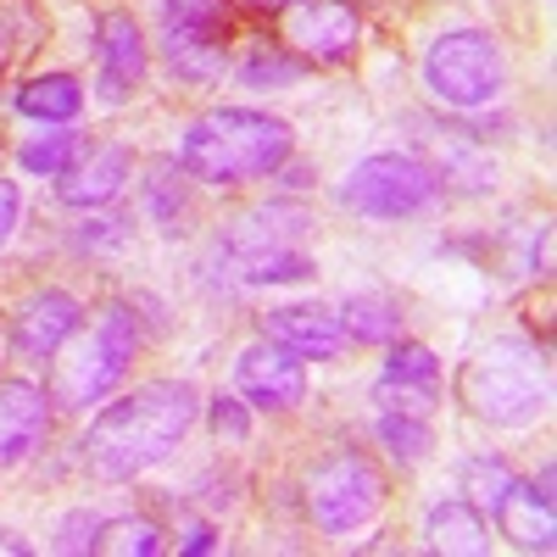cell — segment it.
Returning a JSON list of instances; mask_svg holds the SVG:
<instances>
[{"label":"cell","mask_w":557,"mask_h":557,"mask_svg":"<svg viewBox=\"0 0 557 557\" xmlns=\"http://www.w3.org/2000/svg\"><path fill=\"white\" fill-rule=\"evenodd\" d=\"M196 412H201V396H196L190 380H151V385L128 391L123 401L101 407V418L78 441L84 469L107 485H123L134 474L157 469V462H168L178 451V441L190 435Z\"/></svg>","instance_id":"1"},{"label":"cell","mask_w":557,"mask_h":557,"mask_svg":"<svg viewBox=\"0 0 557 557\" xmlns=\"http://www.w3.org/2000/svg\"><path fill=\"white\" fill-rule=\"evenodd\" d=\"M173 162L184 168V178L218 184V190L223 184L273 178L290 162V123L251 107H218V112H201L196 123H184Z\"/></svg>","instance_id":"2"},{"label":"cell","mask_w":557,"mask_h":557,"mask_svg":"<svg viewBox=\"0 0 557 557\" xmlns=\"http://www.w3.org/2000/svg\"><path fill=\"white\" fill-rule=\"evenodd\" d=\"M457 401L469 407L480 424L496 430H524L552 407V380L546 357L524 341H491L480 357L462 362L457 374Z\"/></svg>","instance_id":"3"},{"label":"cell","mask_w":557,"mask_h":557,"mask_svg":"<svg viewBox=\"0 0 557 557\" xmlns=\"http://www.w3.org/2000/svg\"><path fill=\"white\" fill-rule=\"evenodd\" d=\"M134 351H139L134 307L112 301V307H101V318L89 323V330H73L51 351V385H45V396H51L57 407H67V412L96 407V401H107L123 385Z\"/></svg>","instance_id":"4"},{"label":"cell","mask_w":557,"mask_h":557,"mask_svg":"<svg viewBox=\"0 0 557 557\" xmlns=\"http://www.w3.org/2000/svg\"><path fill=\"white\" fill-rule=\"evenodd\" d=\"M307 235H312V218L301 207L273 201L228 228L223 251L235 262L240 285H301V278H312V257L301 251Z\"/></svg>","instance_id":"5"},{"label":"cell","mask_w":557,"mask_h":557,"mask_svg":"<svg viewBox=\"0 0 557 557\" xmlns=\"http://www.w3.org/2000/svg\"><path fill=\"white\" fill-rule=\"evenodd\" d=\"M441 201H446V184L412 151H374L341 178V207L357 218H380V223L435 212Z\"/></svg>","instance_id":"6"},{"label":"cell","mask_w":557,"mask_h":557,"mask_svg":"<svg viewBox=\"0 0 557 557\" xmlns=\"http://www.w3.org/2000/svg\"><path fill=\"white\" fill-rule=\"evenodd\" d=\"M424 89L441 107L480 112L507 89V57L485 28H446L424 51Z\"/></svg>","instance_id":"7"},{"label":"cell","mask_w":557,"mask_h":557,"mask_svg":"<svg viewBox=\"0 0 557 557\" xmlns=\"http://www.w3.org/2000/svg\"><path fill=\"white\" fill-rule=\"evenodd\" d=\"M385 507V474L380 462L357 451V446H341L323 462H312L307 474V513L323 535H357L362 524H374V513Z\"/></svg>","instance_id":"8"},{"label":"cell","mask_w":557,"mask_h":557,"mask_svg":"<svg viewBox=\"0 0 557 557\" xmlns=\"http://www.w3.org/2000/svg\"><path fill=\"white\" fill-rule=\"evenodd\" d=\"M235 391L246 407H262V412H285L307 396V368L296 351H285L278 341H257L235 357Z\"/></svg>","instance_id":"9"},{"label":"cell","mask_w":557,"mask_h":557,"mask_svg":"<svg viewBox=\"0 0 557 557\" xmlns=\"http://www.w3.org/2000/svg\"><path fill=\"white\" fill-rule=\"evenodd\" d=\"M357 12L346 0H296L290 17H285V39H290V57L318 62V67H335L357 51Z\"/></svg>","instance_id":"10"},{"label":"cell","mask_w":557,"mask_h":557,"mask_svg":"<svg viewBox=\"0 0 557 557\" xmlns=\"http://www.w3.org/2000/svg\"><path fill=\"white\" fill-rule=\"evenodd\" d=\"M262 341H278L296 357H312V362H335L346 351V330L330 307H307V301H290V307H268L262 312Z\"/></svg>","instance_id":"11"},{"label":"cell","mask_w":557,"mask_h":557,"mask_svg":"<svg viewBox=\"0 0 557 557\" xmlns=\"http://www.w3.org/2000/svg\"><path fill=\"white\" fill-rule=\"evenodd\" d=\"M96 57H101V78H96L101 101H107V107H123V101L134 96V84L146 78V39H139L134 17L107 12V17L96 23Z\"/></svg>","instance_id":"12"},{"label":"cell","mask_w":557,"mask_h":557,"mask_svg":"<svg viewBox=\"0 0 557 557\" xmlns=\"http://www.w3.org/2000/svg\"><path fill=\"white\" fill-rule=\"evenodd\" d=\"M51 430V396L28 380H0V469H17Z\"/></svg>","instance_id":"13"},{"label":"cell","mask_w":557,"mask_h":557,"mask_svg":"<svg viewBox=\"0 0 557 557\" xmlns=\"http://www.w3.org/2000/svg\"><path fill=\"white\" fill-rule=\"evenodd\" d=\"M84 323V312H78V301L67 296V290H39V296H28L23 307H17V318H12V351L17 357H34V362H45L51 357L73 330Z\"/></svg>","instance_id":"14"},{"label":"cell","mask_w":557,"mask_h":557,"mask_svg":"<svg viewBox=\"0 0 557 557\" xmlns=\"http://www.w3.org/2000/svg\"><path fill=\"white\" fill-rule=\"evenodd\" d=\"M128 173H134V157L123 146H89L57 173V196L67 207H107L112 196H123Z\"/></svg>","instance_id":"15"},{"label":"cell","mask_w":557,"mask_h":557,"mask_svg":"<svg viewBox=\"0 0 557 557\" xmlns=\"http://www.w3.org/2000/svg\"><path fill=\"white\" fill-rule=\"evenodd\" d=\"M496 513V524H502V535L513 541L519 552H552L557 546V519H552V496H541L535 485H524V480H513L502 491V502L491 507Z\"/></svg>","instance_id":"16"},{"label":"cell","mask_w":557,"mask_h":557,"mask_svg":"<svg viewBox=\"0 0 557 557\" xmlns=\"http://www.w3.org/2000/svg\"><path fill=\"white\" fill-rule=\"evenodd\" d=\"M424 541L430 552H451V557H485L491 552V530L485 513L469 496H446L424 513Z\"/></svg>","instance_id":"17"},{"label":"cell","mask_w":557,"mask_h":557,"mask_svg":"<svg viewBox=\"0 0 557 557\" xmlns=\"http://www.w3.org/2000/svg\"><path fill=\"white\" fill-rule=\"evenodd\" d=\"M162 45H223L228 0H162Z\"/></svg>","instance_id":"18"},{"label":"cell","mask_w":557,"mask_h":557,"mask_svg":"<svg viewBox=\"0 0 557 557\" xmlns=\"http://www.w3.org/2000/svg\"><path fill=\"white\" fill-rule=\"evenodd\" d=\"M17 112L34 123H73L84 112V84L73 73H45L17 89Z\"/></svg>","instance_id":"19"},{"label":"cell","mask_w":557,"mask_h":557,"mask_svg":"<svg viewBox=\"0 0 557 557\" xmlns=\"http://www.w3.org/2000/svg\"><path fill=\"white\" fill-rule=\"evenodd\" d=\"M341 312H346L341 330L357 346H391V341H401V307L391 296H351Z\"/></svg>","instance_id":"20"},{"label":"cell","mask_w":557,"mask_h":557,"mask_svg":"<svg viewBox=\"0 0 557 557\" xmlns=\"http://www.w3.org/2000/svg\"><path fill=\"white\" fill-rule=\"evenodd\" d=\"M374 435L391 451V462H401V469H418V462H430V451H435V435L418 412H380Z\"/></svg>","instance_id":"21"},{"label":"cell","mask_w":557,"mask_h":557,"mask_svg":"<svg viewBox=\"0 0 557 557\" xmlns=\"http://www.w3.org/2000/svg\"><path fill=\"white\" fill-rule=\"evenodd\" d=\"M435 178L446 184H457L462 196H485V190H496V162L485 157V151H474L469 139H446L441 146V168H435Z\"/></svg>","instance_id":"22"},{"label":"cell","mask_w":557,"mask_h":557,"mask_svg":"<svg viewBox=\"0 0 557 557\" xmlns=\"http://www.w3.org/2000/svg\"><path fill=\"white\" fill-rule=\"evenodd\" d=\"M78 151H84V139H78L67 123H57L51 134H28V139H23V146H17V168H23V173H45V178H57Z\"/></svg>","instance_id":"23"},{"label":"cell","mask_w":557,"mask_h":557,"mask_svg":"<svg viewBox=\"0 0 557 557\" xmlns=\"http://www.w3.org/2000/svg\"><path fill=\"white\" fill-rule=\"evenodd\" d=\"M513 480H519V474L507 469V457H491V451H485V457H469V462L457 469V491L469 496L480 513H491V507L502 502V491L513 485Z\"/></svg>","instance_id":"24"},{"label":"cell","mask_w":557,"mask_h":557,"mask_svg":"<svg viewBox=\"0 0 557 557\" xmlns=\"http://www.w3.org/2000/svg\"><path fill=\"white\" fill-rule=\"evenodd\" d=\"M89 552H101V557H151V552H162V530L151 519H101Z\"/></svg>","instance_id":"25"},{"label":"cell","mask_w":557,"mask_h":557,"mask_svg":"<svg viewBox=\"0 0 557 557\" xmlns=\"http://www.w3.org/2000/svg\"><path fill=\"white\" fill-rule=\"evenodd\" d=\"M391 385H412V391H441V357L430 346H412V341H391L385 357V374Z\"/></svg>","instance_id":"26"},{"label":"cell","mask_w":557,"mask_h":557,"mask_svg":"<svg viewBox=\"0 0 557 557\" xmlns=\"http://www.w3.org/2000/svg\"><path fill=\"white\" fill-rule=\"evenodd\" d=\"M146 212L157 228H184V218H190V201H184V184L173 178V162H157L151 178H146Z\"/></svg>","instance_id":"27"},{"label":"cell","mask_w":557,"mask_h":557,"mask_svg":"<svg viewBox=\"0 0 557 557\" xmlns=\"http://www.w3.org/2000/svg\"><path fill=\"white\" fill-rule=\"evenodd\" d=\"M307 73V62L301 57H290V51H278V45H273V51H268V45H257V51L240 62V84L246 89H278V84H296Z\"/></svg>","instance_id":"28"},{"label":"cell","mask_w":557,"mask_h":557,"mask_svg":"<svg viewBox=\"0 0 557 557\" xmlns=\"http://www.w3.org/2000/svg\"><path fill=\"white\" fill-rule=\"evenodd\" d=\"M168 51V67L190 84H212L223 73V45H162Z\"/></svg>","instance_id":"29"},{"label":"cell","mask_w":557,"mask_h":557,"mask_svg":"<svg viewBox=\"0 0 557 557\" xmlns=\"http://www.w3.org/2000/svg\"><path fill=\"white\" fill-rule=\"evenodd\" d=\"M96 530H101V519L89 513V507H73V513H62L57 519V552H89L96 546Z\"/></svg>","instance_id":"30"},{"label":"cell","mask_w":557,"mask_h":557,"mask_svg":"<svg viewBox=\"0 0 557 557\" xmlns=\"http://www.w3.org/2000/svg\"><path fill=\"white\" fill-rule=\"evenodd\" d=\"M207 418H212V430L228 435V441H246L251 435V412H246L240 396H212L207 401Z\"/></svg>","instance_id":"31"},{"label":"cell","mask_w":557,"mask_h":557,"mask_svg":"<svg viewBox=\"0 0 557 557\" xmlns=\"http://www.w3.org/2000/svg\"><path fill=\"white\" fill-rule=\"evenodd\" d=\"M17 218H23V190L12 178H0V246L12 240V228H17Z\"/></svg>","instance_id":"32"},{"label":"cell","mask_w":557,"mask_h":557,"mask_svg":"<svg viewBox=\"0 0 557 557\" xmlns=\"http://www.w3.org/2000/svg\"><path fill=\"white\" fill-rule=\"evenodd\" d=\"M178 552H218L212 524H201V519H184V524H178Z\"/></svg>","instance_id":"33"},{"label":"cell","mask_w":557,"mask_h":557,"mask_svg":"<svg viewBox=\"0 0 557 557\" xmlns=\"http://www.w3.org/2000/svg\"><path fill=\"white\" fill-rule=\"evenodd\" d=\"M0 552H12V557H28L34 546H28L23 535H12V530H0Z\"/></svg>","instance_id":"34"},{"label":"cell","mask_w":557,"mask_h":557,"mask_svg":"<svg viewBox=\"0 0 557 557\" xmlns=\"http://www.w3.org/2000/svg\"><path fill=\"white\" fill-rule=\"evenodd\" d=\"M285 184H290V190H307V184H312V168H290Z\"/></svg>","instance_id":"35"},{"label":"cell","mask_w":557,"mask_h":557,"mask_svg":"<svg viewBox=\"0 0 557 557\" xmlns=\"http://www.w3.org/2000/svg\"><path fill=\"white\" fill-rule=\"evenodd\" d=\"M246 7H257V12H278V7H296V0H246Z\"/></svg>","instance_id":"36"},{"label":"cell","mask_w":557,"mask_h":557,"mask_svg":"<svg viewBox=\"0 0 557 557\" xmlns=\"http://www.w3.org/2000/svg\"><path fill=\"white\" fill-rule=\"evenodd\" d=\"M0 67H7V34H0Z\"/></svg>","instance_id":"37"},{"label":"cell","mask_w":557,"mask_h":557,"mask_svg":"<svg viewBox=\"0 0 557 557\" xmlns=\"http://www.w3.org/2000/svg\"><path fill=\"white\" fill-rule=\"evenodd\" d=\"M0 351H7V341H0Z\"/></svg>","instance_id":"38"}]
</instances>
